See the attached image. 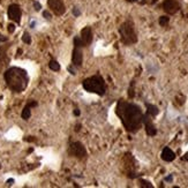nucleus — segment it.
Here are the masks:
<instances>
[{"label":"nucleus","instance_id":"1","mask_svg":"<svg viewBox=\"0 0 188 188\" xmlns=\"http://www.w3.org/2000/svg\"><path fill=\"white\" fill-rule=\"evenodd\" d=\"M115 113L120 118L125 129L129 133H136L142 126L143 113L139 105L120 99L115 107Z\"/></svg>","mask_w":188,"mask_h":188},{"label":"nucleus","instance_id":"2","mask_svg":"<svg viewBox=\"0 0 188 188\" xmlns=\"http://www.w3.org/2000/svg\"><path fill=\"white\" fill-rule=\"evenodd\" d=\"M4 79L6 81L7 87L14 92H22L27 88L29 82L27 72L20 67L8 68L4 74Z\"/></svg>","mask_w":188,"mask_h":188},{"label":"nucleus","instance_id":"3","mask_svg":"<svg viewBox=\"0 0 188 188\" xmlns=\"http://www.w3.org/2000/svg\"><path fill=\"white\" fill-rule=\"evenodd\" d=\"M83 88L88 92H94L99 96H103L106 91V84L100 75H94L83 81Z\"/></svg>","mask_w":188,"mask_h":188},{"label":"nucleus","instance_id":"4","mask_svg":"<svg viewBox=\"0 0 188 188\" xmlns=\"http://www.w3.org/2000/svg\"><path fill=\"white\" fill-rule=\"evenodd\" d=\"M119 33L121 36V42L125 45H133L137 42V36L135 33V28L132 21H126L119 28Z\"/></svg>","mask_w":188,"mask_h":188},{"label":"nucleus","instance_id":"5","mask_svg":"<svg viewBox=\"0 0 188 188\" xmlns=\"http://www.w3.org/2000/svg\"><path fill=\"white\" fill-rule=\"evenodd\" d=\"M68 154L73 157H76L79 159H85L87 158V150L83 147L81 142H73L71 143L69 149H68Z\"/></svg>","mask_w":188,"mask_h":188},{"label":"nucleus","instance_id":"6","mask_svg":"<svg viewBox=\"0 0 188 188\" xmlns=\"http://www.w3.org/2000/svg\"><path fill=\"white\" fill-rule=\"evenodd\" d=\"M152 117L149 115L148 113L143 114V119H142V123H144V128H146V132L149 136H155L157 134V129H156L155 125L152 123Z\"/></svg>","mask_w":188,"mask_h":188},{"label":"nucleus","instance_id":"7","mask_svg":"<svg viewBox=\"0 0 188 188\" xmlns=\"http://www.w3.org/2000/svg\"><path fill=\"white\" fill-rule=\"evenodd\" d=\"M48 5L51 8V10L56 14V15H62L65 13V5L62 2V0H49Z\"/></svg>","mask_w":188,"mask_h":188},{"label":"nucleus","instance_id":"8","mask_svg":"<svg viewBox=\"0 0 188 188\" xmlns=\"http://www.w3.org/2000/svg\"><path fill=\"white\" fill-rule=\"evenodd\" d=\"M180 8L178 0H165L163 2V9L167 14H175Z\"/></svg>","mask_w":188,"mask_h":188},{"label":"nucleus","instance_id":"9","mask_svg":"<svg viewBox=\"0 0 188 188\" xmlns=\"http://www.w3.org/2000/svg\"><path fill=\"white\" fill-rule=\"evenodd\" d=\"M8 17L12 21H14V22H16V23H20V21H21V8H20L19 5L13 4V5L9 6Z\"/></svg>","mask_w":188,"mask_h":188},{"label":"nucleus","instance_id":"10","mask_svg":"<svg viewBox=\"0 0 188 188\" xmlns=\"http://www.w3.org/2000/svg\"><path fill=\"white\" fill-rule=\"evenodd\" d=\"M75 44V48L73 50V56H72V62L74 66L79 67L82 65V61H83V54H82L81 51V45H79L77 43H74Z\"/></svg>","mask_w":188,"mask_h":188},{"label":"nucleus","instance_id":"11","mask_svg":"<svg viewBox=\"0 0 188 188\" xmlns=\"http://www.w3.org/2000/svg\"><path fill=\"white\" fill-rule=\"evenodd\" d=\"M82 46H87L92 42V33L89 27H85L81 31V37H80Z\"/></svg>","mask_w":188,"mask_h":188},{"label":"nucleus","instance_id":"12","mask_svg":"<svg viewBox=\"0 0 188 188\" xmlns=\"http://www.w3.org/2000/svg\"><path fill=\"white\" fill-rule=\"evenodd\" d=\"M162 159L165 162H172L175 159V154L169 147L164 148L163 151H162Z\"/></svg>","mask_w":188,"mask_h":188},{"label":"nucleus","instance_id":"13","mask_svg":"<svg viewBox=\"0 0 188 188\" xmlns=\"http://www.w3.org/2000/svg\"><path fill=\"white\" fill-rule=\"evenodd\" d=\"M146 106H147V113L149 115H151L152 118L156 117V115L159 113V108L154 105V104H149V103H146Z\"/></svg>","mask_w":188,"mask_h":188},{"label":"nucleus","instance_id":"14","mask_svg":"<svg viewBox=\"0 0 188 188\" xmlns=\"http://www.w3.org/2000/svg\"><path fill=\"white\" fill-rule=\"evenodd\" d=\"M6 51H7V46H4V48H0V69L4 65H6V62L8 61L7 59V54H6Z\"/></svg>","mask_w":188,"mask_h":188},{"label":"nucleus","instance_id":"15","mask_svg":"<svg viewBox=\"0 0 188 188\" xmlns=\"http://www.w3.org/2000/svg\"><path fill=\"white\" fill-rule=\"evenodd\" d=\"M30 115H31V106L28 104V105L23 108V111H22V113H21V117H22V119L28 120V119L30 118Z\"/></svg>","mask_w":188,"mask_h":188},{"label":"nucleus","instance_id":"16","mask_svg":"<svg viewBox=\"0 0 188 188\" xmlns=\"http://www.w3.org/2000/svg\"><path fill=\"white\" fill-rule=\"evenodd\" d=\"M49 67L52 71H54V72H58L60 69V65L58 64V61H56V60H51L49 64Z\"/></svg>","mask_w":188,"mask_h":188},{"label":"nucleus","instance_id":"17","mask_svg":"<svg viewBox=\"0 0 188 188\" xmlns=\"http://www.w3.org/2000/svg\"><path fill=\"white\" fill-rule=\"evenodd\" d=\"M140 184H141V187H146V188H152L154 186L151 185V182H149L147 180L140 179Z\"/></svg>","mask_w":188,"mask_h":188},{"label":"nucleus","instance_id":"18","mask_svg":"<svg viewBox=\"0 0 188 188\" xmlns=\"http://www.w3.org/2000/svg\"><path fill=\"white\" fill-rule=\"evenodd\" d=\"M22 41L25 42V44H30V43H31V37H30L29 33L25 31V33H23V36H22Z\"/></svg>","mask_w":188,"mask_h":188},{"label":"nucleus","instance_id":"19","mask_svg":"<svg viewBox=\"0 0 188 188\" xmlns=\"http://www.w3.org/2000/svg\"><path fill=\"white\" fill-rule=\"evenodd\" d=\"M169 21H170V17L167 16H161L159 17V25H166L167 23H169Z\"/></svg>","mask_w":188,"mask_h":188},{"label":"nucleus","instance_id":"20","mask_svg":"<svg viewBox=\"0 0 188 188\" xmlns=\"http://www.w3.org/2000/svg\"><path fill=\"white\" fill-rule=\"evenodd\" d=\"M128 96L133 98L134 96H135V92H134V82H132L131 87H129V89H128Z\"/></svg>","mask_w":188,"mask_h":188},{"label":"nucleus","instance_id":"21","mask_svg":"<svg viewBox=\"0 0 188 188\" xmlns=\"http://www.w3.org/2000/svg\"><path fill=\"white\" fill-rule=\"evenodd\" d=\"M73 15L74 16H80L81 15V10L79 7H74L73 8Z\"/></svg>","mask_w":188,"mask_h":188},{"label":"nucleus","instance_id":"22","mask_svg":"<svg viewBox=\"0 0 188 188\" xmlns=\"http://www.w3.org/2000/svg\"><path fill=\"white\" fill-rule=\"evenodd\" d=\"M43 17L46 19V20H50V19L52 17V15H51V13H50L49 10H44V12H43Z\"/></svg>","mask_w":188,"mask_h":188},{"label":"nucleus","instance_id":"23","mask_svg":"<svg viewBox=\"0 0 188 188\" xmlns=\"http://www.w3.org/2000/svg\"><path fill=\"white\" fill-rule=\"evenodd\" d=\"M33 8H35V10H41V8H42V5L38 2V1H33Z\"/></svg>","mask_w":188,"mask_h":188},{"label":"nucleus","instance_id":"24","mask_svg":"<svg viewBox=\"0 0 188 188\" xmlns=\"http://www.w3.org/2000/svg\"><path fill=\"white\" fill-rule=\"evenodd\" d=\"M8 31L9 33H14V31H15V25H13V23L8 25Z\"/></svg>","mask_w":188,"mask_h":188},{"label":"nucleus","instance_id":"25","mask_svg":"<svg viewBox=\"0 0 188 188\" xmlns=\"http://www.w3.org/2000/svg\"><path fill=\"white\" fill-rule=\"evenodd\" d=\"M68 72L72 74V75H75V74H76V72L74 71V68L72 67V66H69V67H68Z\"/></svg>","mask_w":188,"mask_h":188},{"label":"nucleus","instance_id":"26","mask_svg":"<svg viewBox=\"0 0 188 188\" xmlns=\"http://www.w3.org/2000/svg\"><path fill=\"white\" fill-rule=\"evenodd\" d=\"M172 180H173V175H172V174H170L169 177H166V178H165V181H167V182H171Z\"/></svg>","mask_w":188,"mask_h":188},{"label":"nucleus","instance_id":"27","mask_svg":"<svg viewBox=\"0 0 188 188\" xmlns=\"http://www.w3.org/2000/svg\"><path fill=\"white\" fill-rule=\"evenodd\" d=\"M7 41V37H5V36H2L1 33H0V43H2V42H6Z\"/></svg>","mask_w":188,"mask_h":188},{"label":"nucleus","instance_id":"28","mask_svg":"<svg viewBox=\"0 0 188 188\" xmlns=\"http://www.w3.org/2000/svg\"><path fill=\"white\" fill-rule=\"evenodd\" d=\"M35 27H36V21H31V22H30V28L33 29Z\"/></svg>","mask_w":188,"mask_h":188},{"label":"nucleus","instance_id":"29","mask_svg":"<svg viewBox=\"0 0 188 188\" xmlns=\"http://www.w3.org/2000/svg\"><path fill=\"white\" fill-rule=\"evenodd\" d=\"M80 113H81V112H80L79 110H75V111H74V114L75 115H80Z\"/></svg>","mask_w":188,"mask_h":188},{"label":"nucleus","instance_id":"30","mask_svg":"<svg viewBox=\"0 0 188 188\" xmlns=\"http://www.w3.org/2000/svg\"><path fill=\"white\" fill-rule=\"evenodd\" d=\"M7 182H8V185H12V184L14 182V179H8L7 180Z\"/></svg>","mask_w":188,"mask_h":188},{"label":"nucleus","instance_id":"31","mask_svg":"<svg viewBox=\"0 0 188 188\" xmlns=\"http://www.w3.org/2000/svg\"><path fill=\"white\" fill-rule=\"evenodd\" d=\"M127 1H129V2H135V1H137V0H127Z\"/></svg>","mask_w":188,"mask_h":188},{"label":"nucleus","instance_id":"32","mask_svg":"<svg viewBox=\"0 0 188 188\" xmlns=\"http://www.w3.org/2000/svg\"><path fill=\"white\" fill-rule=\"evenodd\" d=\"M0 169H1V164H0Z\"/></svg>","mask_w":188,"mask_h":188},{"label":"nucleus","instance_id":"33","mask_svg":"<svg viewBox=\"0 0 188 188\" xmlns=\"http://www.w3.org/2000/svg\"><path fill=\"white\" fill-rule=\"evenodd\" d=\"M186 159H187V161H188V158H186Z\"/></svg>","mask_w":188,"mask_h":188}]
</instances>
